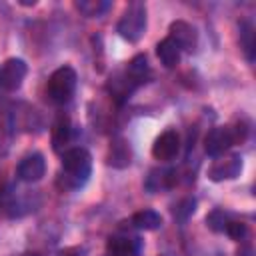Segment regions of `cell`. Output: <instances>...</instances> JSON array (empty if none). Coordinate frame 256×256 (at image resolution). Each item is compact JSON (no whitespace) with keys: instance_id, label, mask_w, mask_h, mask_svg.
<instances>
[{"instance_id":"cell-1","label":"cell","mask_w":256,"mask_h":256,"mask_svg":"<svg viewBox=\"0 0 256 256\" xmlns=\"http://www.w3.org/2000/svg\"><path fill=\"white\" fill-rule=\"evenodd\" d=\"M62 172L64 180L72 188H80L92 174V156L86 148H68L62 154Z\"/></svg>"},{"instance_id":"cell-2","label":"cell","mask_w":256,"mask_h":256,"mask_svg":"<svg viewBox=\"0 0 256 256\" xmlns=\"http://www.w3.org/2000/svg\"><path fill=\"white\" fill-rule=\"evenodd\" d=\"M76 84H78L76 70L72 66H60V68H56L52 72V76L48 80V86H46L48 98L54 104H66L74 96Z\"/></svg>"},{"instance_id":"cell-3","label":"cell","mask_w":256,"mask_h":256,"mask_svg":"<svg viewBox=\"0 0 256 256\" xmlns=\"http://www.w3.org/2000/svg\"><path fill=\"white\" fill-rule=\"evenodd\" d=\"M118 34L128 42H138L146 30V6L142 2H132L116 26Z\"/></svg>"},{"instance_id":"cell-4","label":"cell","mask_w":256,"mask_h":256,"mask_svg":"<svg viewBox=\"0 0 256 256\" xmlns=\"http://www.w3.org/2000/svg\"><path fill=\"white\" fill-rule=\"evenodd\" d=\"M26 74H28V66L22 58H8L0 68V88L6 92L18 90Z\"/></svg>"},{"instance_id":"cell-5","label":"cell","mask_w":256,"mask_h":256,"mask_svg":"<svg viewBox=\"0 0 256 256\" xmlns=\"http://www.w3.org/2000/svg\"><path fill=\"white\" fill-rule=\"evenodd\" d=\"M234 142H236V138H234L232 128L218 126V128H212L206 134V138H204V152L208 156H212V158H218V156H224Z\"/></svg>"},{"instance_id":"cell-6","label":"cell","mask_w":256,"mask_h":256,"mask_svg":"<svg viewBox=\"0 0 256 256\" xmlns=\"http://www.w3.org/2000/svg\"><path fill=\"white\" fill-rule=\"evenodd\" d=\"M242 172V156L240 154H228L218 156V160L208 168V178L214 182L232 180Z\"/></svg>"},{"instance_id":"cell-7","label":"cell","mask_w":256,"mask_h":256,"mask_svg":"<svg viewBox=\"0 0 256 256\" xmlns=\"http://www.w3.org/2000/svg\"><path fill=\"white\" fill-rule=\"evenodd\" d=\"M44 174H46V160H44V156H42L40 152H32V154L24 156V158L20 160V164L16 166V176H18V180L28 182V184L42 180Z\"/></svg>"},{"instance_id":"cell-8","label":"cell","mask_w":256,"mask_h":256,"mask_svg":"<svg viewBox=\"0 0 256 256\" xmlns=\"http://www.w3.org/2000/svg\"><path fill=\"white\" fill-rule=\"evenodd\" d=\"M180 152V136L176 130H164L152 144V156L160 162L172 160Z\"/></svg>"},{"instance_id":"cell-9","label":"cell","mask_w":256,"mask_h":256,"mask_svg":"<svg viewBox=\"0 0 256 256\" xmlns=\"http://www.w3.org/2000/svg\"><path fill=\"white\" fill-rule=\"evenodd\" d=\"M182 50H194L196 46V30L184 20H176L170 24V34H168Z\"/></svg>"},{"instance_id":"cell-10","label":"cell","mask_w":256,"mask_h":256,"mask_svg":"<svg viewBox=\"0 0 256 256\" xmlns=\"http://www.w3.org/2000/svg\"><path fill=\"white\" fill-rule=\"evenodd\" d=\"M108 250L112 256H136L140 252V238L136 236H112L108 242Z\"/></svg>"},{"instance_id":"cell-11","label":"cell","mask_w":256,"mask_h":256,"mask_svg":"<svg viewBox=\"0 0 256 256\" xmlns=\"http://www.w3.org/2000/svg\"><path fill=\"white\" fill-rule=\"evenodd\" d=\"M180 54H182V48L170 36H166L156 44V56L166 68H174L180 62Z\"/></svg>"},{"instance_id":"cell-12","label":"cell","mask_w":256,"mask_h":256,"mask_svg":"<svg viewBox=\"0 0 256 256\" xmlns=\"http://www.w3.org/2000/svg\"><path fill=\"white\" fill-rule=\"evenodd\" d=\"M130 158L132 154H130V146L126 144V140L116 138L108 150V164L114 168H126L130 164Z\"/></svg>"},{"instance_id":"cell-13","label":"cell","mask_w":256,"mask_h":256,"mask_svg":"<svg viewBox=\"0 0 256 256\" xmlns=\"http://www.w3.org/2000/svg\"><path fill=\"white\" fill-rule=\"evenodd\" d=\"M176 184V172L170 168H160L150 172L148 180H146V188L150 192H160L164 188H172Z\"/></svg>"},{"instance_id":"cell-14","label":"cell","mask_w":256,"mask_h":256,"mask_svg":"<svg viewBox=\"0 0 256 256\" xmlns=\"http://www.w3.org/2000/svg\"><path fill=\"white\" fill-rule=\"evenodd\" d=\"M130 226L136 230H156L162 226V216L156 210H140L132 214Z\"/></svg>"},{"instance_id":"cell-15","label":"cell","mask_w":256,"mask_h":256,"mask_svg":"<svg viewBox=\"0 0 256 256\" xmlns=\"http://www.w3.org/2000/svg\"><path fill=\"white\" fill-rule=\"evenodd\" d=\"M148 76V60H146V54H138L134 56L130 62H128V68H126V78L138 86L140 82H144Z\"/></svg>"},{"instance_id":"cell-16","label":"cell","mask_w":256,"mask_h":256,"mask_svg":"<svg viewBox=\"0 0 256 256\" xmlns=\"http://www.w3.org/2000/svg\"><path fill=\"white\" fill-rule=\"evenodd\" d=\"M70 132H72V128H70L68 118H60V120L54 124V132H52V146H54V150H56V152H58V150H62V146H66V144L70 142Z\"/></svg>"},{"instance_id":"cell-17","label":"cell","mask_w":256,"mask_h":256,"mask_svg":"<svg viewBox=\"0 0 256 256\" xmlns=\"http://www.w3.org/2000/svg\"><path fill=\"white\" fill-rule=\"evenodd\" d=\"M240 48L244 50L246 58L252 62L254 60V30L250 22L240 24Z\"/></svg>"},{"instance_id":"cell-18","label":"cell","mask_w":256,"mask_h":256,"mask_svg":"<svg viewBox=\"0 0 256 256\" xmlns=\"http://www.w3.org/2000/svg\"><path fill=\"white\" fill-rule=\"evenodd\" d=\"M76 8L82 12V14H86L88 18H96V16H102L108 8H110V4L108 2H104V0H84V2H76Z\"/></svg>"},{"instance_id":"cell-19","label":"cell","mask_w":256,"mask_h":256,"mask_svg":"<svg viewBox=\"0 0 256 256\" xmlns=\"http://www.w3.org/2000/svg\"><path fill=\"white\" fill-rule=\"evenodd\" d=\"M228 222H230V216L224 210H212L206 216V226L210 230H214V232H226Z\"/></svg>"},{"instance_id":"cell-20","label":"cell","mask_w":256,"mask_h":256,"mask_svg":"<svg viewBox=\"0 0 256 256\" xmlns=\"http://www.w3.org/2000/svg\"><path fill=\"white\" fill-rule=\"evenodd\" d=\"M194 206H196V200H194V198H184V200L174 208V218L186 220V218L194 212Z\"/></svg>"},{"instance_id":"cell-21","label":"cell","mask_w":256,"mask_h":256,"mask_svg":"<svg viewBox=\"0 0 256 256\" xmlns=\"http://www.w3.org/2000/svg\"><path fill=\"white\" fill-rule=\"evenodd\" d=\"M246 232H248V228H246V224H244V222L230 220V222H228V226H226V234H228L232 240H242V238L246 236Z\"/></svg>"},{"instance_id":"cell-22","label":"cell","mask_w":256,"mask_h":256,"mask_svg":"<svg viewBox=\"0 0 256 256\" xmlns=\"http://www.w3.org/2000/svg\"><path fill=\"white\" fill-rule=\"evenodd\" d=\"M60 256H78V248H68V250H62Z\"/></svg>"}]
</instances>
